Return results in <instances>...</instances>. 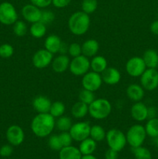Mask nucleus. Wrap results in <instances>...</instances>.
<instances>
[{
	"instance_id": "58836bf2",
	"label": "nucleus",
	"mask_w": 158,
	"mask_h": 159,
	"mask_svg": "<svg viewBox=\"0 0 158 159\" xmlns=\"http://www.w3.org/2000/svg\"><path fill=\"white\" fill-rule=\"evenodd\" d=\"M59 138H60V143L64 147H68V146L71 145L73 141V138L71 135L70 134L69 131H64L60 132V134H58Z\"/></svg>"
},
{
	"instance_id": "c85d7f7f",
	"label": "nucleus",
	"mask_w": 158,
	"mask_h": 159,
	"mask_svg": "<svg viewBox=\"0 0 158 159\" xmlns=\"http://www.w3.org/2000/svg\"><path fill=\"white\" fill-rule=\"evenodd\" d=\"M145 130L147 135L150 138H157L158 137V118L149 119L145 125Z\"/></svg>"
},
{
	"instance_id": "cd10ccee",
	"label": "nucleus",
	"mask_w": 158,
	"mask_h": 159,
	"mask_svg": "<svg viewBox=\"0 0 158 159\" xmlns=\"http://www.w3.org/2000/svg\"><path fill=\"white\" fill-rule=\"evenodd\" d=\"M105 136H106V132L102 126L97 124L91 126L89 137L94 141H95L96 142H100L105 139Z\"/></svg>"
},
{
	"instance_id": "49530a36",
	"label": "nucleus",
	"mask_w": 158,
	"mask_h": 159,
	"mask_svg": "<svg viewBox=\"0 0 158 159\" xmlns=\"http://www.w3.org/2000/svg\"><path fill=\"white\" fill-rule=\"evenodd\" d=\"M150 29L153 34L158 36V20H155L150 24Z\"/></svg>"
},
{
	"instance_id": "0eeeda50",
	"label": "nucleus",
	"mask_w": 158,
	"mask_h": 159,
	"mask_svg": "<svg viewBox=\"0 0 158 159\" xmlns=\"http://www.w3.org/2000/svg\"><path fill=\"white\" fill-rule=\"evenodd\" d=\"M91 68V63L88 57L83 54L73 57L70 62L69 70L72 75L75 76H83L89 71Z\"/></svg>"
},
{
	"instance_id": "de8ad7c7",
	"label": "nucleus",
	"mask_w": 158,
	"mask_h": 159,
	"mask_svg": "<svg viewBox=\"0 0 158 159\" xmlns=\"http://www.w3.org/2000/svg\"><path fill=\"white\" fill-rule=\"evenodd\" d=\"M68 47H69V45L67 44L65 42L62 41L61 45H60V51H59V54H66L67 53H68Z\"/></svg>"
},
{
	"instance_id": "8fccbe9b",
	"label": "nucleus",
	"mask_w": 158,
	"mask_h": 159,
	"mask_svg": "<svg viewBox=\"0 0 158 159\" xmlns=\"http://www.w3.org/2000/svg\"><path fill=\"white\" fill-rule=\"evenodd\" d=\"M156 146H157V148H158V137H157V138H156Z\"/></svg>"
},
{
	"instance_id": "4c0bfd02",
	"label": "nucleus",
	"mask_w": 158,
	"mask_h": 159,
	"mask_svg": "<svg viewBox=\"0 0 158 159\" xmlns=\"http://www.w3.org/2000/svg\"><path fill=\"white\" fill-rule=\"evenodd\" d=\"M14 54V48L9 43H3L0 46V57L9 58Z\"/></svg>"
},
{
	"instance_id": "f257e3e1",
	"label": "nucleus",
	"mask_w": 158,
	"mask_h": 159,
	"mask_svg": "<svg viewBox=\"0 0 158 159\" xmlns=\"http://www.w3.org/2000/svg\"><path fill=\"white\" fill-rule=\"evenodd\" d=\"M55 124V118L49 113H38L31 121V130L38 138H46L53 132Z\"/></svg>"
},
{
	"instance_id": "5701e85b",
	"label": "nucleus",
	"mask_w": 158,
	"mask_h": 159,
	"mask_svg": "<svg viewBox=\"0 0 158 159\" xmlns=\"http://www.w3.org/2000/svg\"><path fill=\"white\" fill-rule=\"evenodd\" d=\"M90 63H91V71L99 73V74H102L108 68V62H107L106 58L103 56H94L91 61H90Z\"/></svg>"
},
{
	"instance_id": "9d476101",
	"label": "nucleus",
	"mask_w": 158,
	"mask_h": 159,
	"mask_svg": "<svg viewBox=\"0 0 158 159\" xmlns=\"http://www.w3.org/2000/svg\"><path fill=\"white\" fill-rule=\"evenodd\" d=\"M140 84L144 89L153 91L158 87V71L156 68H147L140 76Z\"/></svg>"
},
{
	"instance_id": "2f4dec72",
	"label": "nucleus",
	"mask_w": 158,
	"mask_h": 159,
	"mask_svg": "<svg viewBox=\"0 0 158 159\" xmlns=\"http://www.w3.org/2000/svg\"><path fill=\"white\" fill-rule=\"evenodd\" d=\"M133 153L136 159H152V155L150 150L142 146L133 148Z\"/></svg>"
},
{
	"instance_id": "c03bdc74",
	"label": "nucleus",
	"mask_w": 158,
	"mask_h": 159,
	"mask_svg": "<svg viewBox=\"0 0 158 159\" xmlns=\"http://www.w3.org/2000/svg\"><path fill=\"white\" fill-rule=\"evenodd\" d=\"M118 153L119 152L113 150L112 148H108L106 151L105 154V159H117L118 158Z\"/></svg>"
},
{
	"instance_id": "393cba45",
	"label": "nucleus",
	"mask_w": 158,
	"mask_h": 159,
	"mask_svg": "<svg viewBox=\"0 0 158 159\" xmlns=\"http://www.w3.org/2000/svg\"><path fill=\"white\" fill-rule=\"evenodd\" d=\"M96 148H97V142L89 137L81 141L78 148L82 155H92L96 150Z\"/></svg>"
},
{
	"instance_id": "6e6552de",
	"label": "nucleus",
	"mask_w": 158,
	"mask_h": 159,
	"mask_svg": "<svg viewBox=\"0 0 158 159\" xmlns=\"http://www.w3.org/2000/svg\"><path fill=\"white\" fill-rule=\"evenodd\" d=\"M102 82L103 81L101 74L93 71H88L82 76L81 85L83 89L89 90L93 93L98 91L101 88Z\"/></svg>"
},
{
	"instance_id": "6ab92c4d",
	"label": "nucleus",
	"mask_w": 158,
	"mask_h": 159,
	"mask_svg": "<svg viewBox=\"0 0 158 159\" xmlns=\"http://www.w3.org/2000/svg\"><path fill=\"white\" fill-rule=\"evenodd\" d=\"M99 50V43L94 39H88L81 45V54L87 57H93L97 55Z\"/></svg>"
},
{
	"instance_id": "bb28decb",
	"label": "nucleus",
	"mask_w": 158,
	"mask_h": 159,
	"mask_svg": "<svg viewBox=\"0 0 158 159\" xmlns=\"http://www.w3.org/2000/svg\"><path fill=\"white\" fill-rule=\"evenodd\" d=\"M29 32L31 36L34 38H42L46 34V25L43 24L40 21L32 23L29 28Z\"/></svg>"
},
{
	"instance_id": "c9c22d12",
	"label": "nucleus",
	"mask_w": 158,
	"mask_h": 159,
	"mask_svg": "<svg viewBox=\"0 0 158 159\" xmlns=\"http://www.w3.org/2000/svg\"><path fill=\"white\" fill-rule=\"evenodd\" d=\"M55 20V14L52 12L51 10H48V9H44L42 10L41 17H40V21L43 23L45 25H49L54 22Z\"/></svg>"
},
{
	"instance_id": "79ce46f5",
	"label": "nucleus",
	"mask_w": 158,
	"mask_h": 159,
	"mask_svg": "<svg viewBox=\"0 0 158 159\" xmlns=\"http://www.w3.org/2000/svg\"><path fill=\"white\" fill-rule=\"evenodd\" d=\"M30 2L40 9H45L52 4V0H30Z\"/></svg>"
},
{
	"instance_id": "f704fd0d",
	"label": "nucleus",
	"mask_w": 158,
	"mask_h": 159,
	"mask_svg": "<svg viewBox=\"0 0 158 159\" xmlns=\"http://www.w3.org/2000/svg\"><path fill=\"white\" fill-rule=\"evenodd\" d=\"M27 26L22 20H17L13 24V33L16 37H24L27 33Z\"/></svg>"
},
{
	"instance_id": "4be33fe9",
	"label": "nucleus",
	"mask_w": 158,
	"mask_h": 159,
	"mask_svg": "<svg viewBox=\"0 0 158 159\" xmlns=\"http://www.w3.org/2000/svg\"><path fill=\"white\" fill-rule=\"evenodd\" d=\"M81 157L82 155L79 148L72 145L62 148L59 152L60 159H81Z\"/></svg>"
},
{
	"instance_id": "ea45409f",
	"label": "nucleus",
	"mask_w": 158,
	"mask_h": 159,
	"mask_svg": "<svg viewBox=\"0 0 158 159\" xmlns=\"http://www.w3.org/2000/svg\"><path fill=\"white\" fill-rule=\"evenodd\" d=\"M68 54L71 57H75L81 54V45L77 43H72L68 47Z\"/></svg>"
},
{
	"instance_id": "e433bc0d",
	"label": "nucleus",
	"mask_w": 158,
	"mask_h": 159,
	"mask_svg": "<svg viewBox=\"0 0 158 159\" xmlns=\"http://www.w3.org/2000/svg\"><path fill=\"white\" fill-rule=\"evenodd\" d=\"M48 145H49V147L52 150L59 151V152L63 148L61 143H60L58 134H52L49 137V139H48Z\"/></svg>"
},
{
	"instance_id": "2eb2a0df",
	"label": "nucleus",
	"mask_w": 158,
	"mask_h": 159,
	"mask_svg": "<svg viewBox=\"0 0 158 159\" xmlns=\"http://www.w3.org/2000/svg\"><path fill=\"white\" fill-rule=\"evenodd\" d=\"M132 118L137 122H142L148 118V107L142 102H136L130 109Z\"/></svg>"
},
{
	"instance_id": "a19ab883",
	"label": "nucleus",
	"mask_w": 158,
	"mask_h": 159,
	"mask_svg": "<svg viewBox=\"0 0 158 159\" xmlns=\"http://www.w3.org/2000/svg\"><path fill=\"white\" fill-rule=\"evenodd\" d=\"M13 152V148H12V145L11 144H4L0 148V156L4 157H9Z\"/></svg>"
},
{
	"instance_id": "473e14b6",
	"label": "nucleus",
	"mask_w": 158,
	"mask_h": 159,
	"mask_svg": "<svg viewBox=\"0 0 158 159\" xmlns=\"http://www.w3.org/2000/svg\"><path fill=\"white\" fill-rule=\"evenodd\" d=\"M97 8V0H83L81 2V11L88 15L95 12Z\"/></svg>"
},
{
	"instance_id": "412c9836",
	"label": "nucleus",
	"mask_w": 158,
	"mask_h": 159,
	"mask_svg": "<svg viewBox=\"0 0 158 159\" xmlns=\"http://www.w3.org/2000/svg\"><path fill=\"white\" fill-rule=\"evenodd\" d=\"M61 43V39L56 34H50L45 39L44 48L53 54H57L60 51Z\"/></svg>"
},
{
	"instance_id": "7ed1b4c3",
	"label": "nucleus",
	"mask_w": 158,
	"mask_h": 159,
	"mask_svg": "<svg viewBox=\"0 0 158 159\" xmlns=\"http://www.w3.org/2000/svg\"><path fill=\"white\" fill-rule=\"evenodd\" d=\"M112 112V105L109 101L104 98L95 99L88 105V114L94 120H104Z\"/></svg>"
},
{
	"instance_id": "aec40b11",
	"label": "nucleus",
	"mask_w": 158,
	"mask_h": 159,
	"mask_svg": "<svg viewBox=\"0 0 158 159\" xmlns=\"http://www.w3.org/2000/svg\"><path fill=\"white\" fill-rule=\"evenodd\" d=\"M126 96L133 102H140L144 97V89L141 85L130 84L126 89Z\"/></svg>"
},
{
	"instance_id": "7c9ffc66",
	"label": "nucleus",
	"mask_w": 158,
	"mask_h": 159,
	"mask_svg": "<svg viewBox=\"0 0 158 159\" xmlns=\"http://www.w3.org/2000/svg\"><path fill=\"white\" fill-rule=\"evenodd\" d=\"M65 105L64 102L60 101H56L52 102L50 109L49 113L54 118H58L60 116H63L65 113Z\"/></svg>"
},
{
	"instance_id": "a18cd8bd",
	"label": "nucleus",
	"mask_w": 158,
	"mask_h": 159,
	"mask_svg": "<svg viewBox=\"0 0 158 159\" xmlns=\"http://www.w3.org/2000/svg\"><path fill=\"white\" fill-rule=\"evenodd\" d=\"M156 115H157V110H156V109L155 108V107H148V118L149 119L156 117Z\"/></svg>"
},
{
	"instance_id": "f8f14e48",
	"label": "nucleus",
	"mask_w": 158,
	"mask_h": 159,
	"mask_svg": "<svg viewBox=\"0 0 158 159\" xmlns=\"http://www.w3.org/2000/svg\"><path fill=\"white\" fill-rule=\"evenodd\" d=\"M53 59H54V54L43 48V49L38 50L33 54L32 57V63L36 68L43 69L51 65Z\"/></svg>"
},
{
	"instance_id": "a211bd4d",
	"label": "nucleus",
	"mask_w": 158,
	"mask_h": 159,
	"mask_svg": "<svg viewBox=\"0 0 158 159\" xmlns=\"http://www.w3.org/2000/svg\"><path fill=\"white\" fill-rule=\"evenodd\" d=\"M70 60L69 57L66 54H59L54 57L51 63L52 69L56 73H63L69 68Z\"/></svg>"
},
{
	"instance_id": "72a5a7b5",
	"label": "nucleus",
	"mask_w": 158,
	"mask_h": 159,
	"mask_svg": "<svg viewBox=\"0 0 158 159\" xmlns=\"http://www.w3.org/2000/svg\"><path fill=\"white\" fill-rule=\"evenodd\" d=\"M78 99L81 102H84V103L87 104V105H89L95 99V96H94L93 92L83 89L79 93Z\"/></svg>"
},
{
	"instance_id": "a878e982",
	"label": "nucleus",
	"mask_w": 158,
	"mask_h": 159,
	"mask_svg": "<svg viewBox=\"0 0 158 159\" xmlns=\"http://www.w3.org/2000/svg\"><path fill=\"white\" fill-rule=\"evenodd\" d=\"M71 113L76 119H82L88 114V105L78 100L72 106Z\"/></svg>"
},
{
	"instance_id": "37998d69",
	"label": "nucleus",
	"mask_w": 158,
	"mask_h": 159,
	"mask_svg": "<svg viewBox=\"0 0 158 159\" xmlns=\"http://www.w3.org/2000/svg\"><path fill=\"white\" fill-rule=\"evenodd\" d=\"M71 0H52V4L54 7L58 9H63L67 7L71 3Z\"/></svg>"
},
{
	"instance_id": "423d86ee",
	"label": "nucleus",
	"mask_w": 158,
	"mask_h": 159,
	"mask_svg": "<svg viewBox=\"0 0 158 159\" xmlns=\"http://www.w3.org/2000/svg\"><path fill=\"white\" fill-rule=\"evenodd\" d=\"M18 20V13L15 6L9 2L0 4V23L6 26L13 25Z\"/></svg>"
},
{
	"instance_id": "4468645a",
	"label": "nucleus",
	"mask_w": 158,
	"mask_h": 159,
	"mask_svg": "<svg viewBox=\"0 0 158 159\" xmlns=\"http://www.w3.org/2000/svg\"><path fill=\"white\" fill-rule=\"evenodd\" d=\"M21 13L23 17L28 23H33L40 20L42 10L32 3L27 4L22 8Z\"/></svg>"
},
{
	"instance_id": "1a4fd4ad",
	"label": "nucleus",
	"mask_w": 158,
	"mask_h": 159,
	"mask_svg": "<svg viewBox=\"0 0 158 159\" xmlns=\"http://www.w3.org/2000/svg\"><path fill=\"white\" fill-rule=\"evenodd\" d=\"M147 68L143 57L137 56L129 58L125 64V71L131 77H140Z\"/></svg>"
},
{
	"instance_id": "9b49d317",
	"label": "nucleus",
	"mask_w": 158,
	"mask_h": 159,
	"mask_svg": "<svg viewBox=\"0 0 158 159\" xmlns=\"http://www.w3.org/2000/svg\"><path fill=\"white\" fill-rule=\"evenodd\" d=\"M91 125L88 122H77L73 124L69 130L70 134L73 138V141H82L89 138Z\"/></svg>"
},
{
	"instance_id": "09e8293b",
	"label": "nucleus",
	"mask_w": 158,
	"mask_h": 159,
	"mask_svg": "<svg viewBox=\"0 0 158 159\" xmlns=\"http://www.w3.org/2000/svg\"><path fill=\"white\" fill-rule=\"evenodd\" d=\"M81 159H97L94 155H82Z\"/></svg>"
},
{
	"instance_id": "39448f33",
	"label": "nucleus",
	"mask_w": 158,
	"mask_h": 159,
	"mask_svg": "<svg viewBox=\"0 0 158 159\" xmlns=\"http://www.w3.org/2000/svg\"><path fill=\"white\" fill-rule=\"evenodd\" d=\"M127 143L133 148L142 146L147 138V132L145 127L141 124H134L127 130L125 134Z\"/></svg>"
},
{
	"instance_id": "f3484780",
	"label": "nucleus",
	"mask_w": 158,
	"mask_h": 159,
	"mask_svg": "<svg viewBox=\"0 0 158 159\" xmlns=\"http://www.w3.org/2000/svg\"><path fill=\"white\" fill-rule=\"evenodd\" d=\"M51 104H52V102L50 99L47 96H42V95L36 96L32 102L34 110L38 113H49Z\"/></svg>"
},
{
	"instance_id": "b1692460",
	"label": "nucleus",
	"mask_w": 158,
	"mask_h": 159,
	"mask_svg": "<svg viewBox=\"0 0 158 159\" xmlns=\"http://www.w3.org/2000/svg\"><path fill=\"white\" fill-rule=\"evenodd\" d=\"M143 59L147 68H156L158 67V53L155 50L149 49L146 51Z\"/></svg>"
},
{
	"instance_id": "20e7f679",
	"label": "nucleus",
	"mask_w": 158,
	"mask_h": 159,
	"mask_svg": "<svg viewBox=\"0 0 158 159\" xmlns=\"http://www.w3.org/2000/svg\"><path fill=\"white\" fill-rule=\"evenodd\" d=\"M106 142L109 148L119 152L126 145L127 141L125 134L116 128L110 129L106 132Z\"/></svg>"
},
{
	"instance_id": "dca6fc26",
	"label": "nucleus",
	"mask_w": 158,
	"mask_h": 159,
	"mask_svg": "<svg viewBox=\"0 0 158 159\" xmlns=\"http://www.w3.org/2000/svg\"><path fill=\"white\" fill-rule=\"evenodd\" d=\"M101 75L103 82L109 85H116L121 80L120 71L114 67H108Z\"/></svg>"
},
{
	"instance_id": "c756f323",
	"label": "nucleus",
	"mask_w": 158,
	"mask_h": 159,
	"mask_svg": "<svg viewBox=\"0 0 158 159\" xmlns=\"http://www.w3.org/2000/svg\"><path fill=\"white\" fill-rule=\"evenodd\" d=\"M56 120L55 127H57V130H60V132L64 131H69L71 126L73 125L72 120L70 117L66 116H61L60 117L57 118Z\"/></svg>"
},
{
	"instance_id": "ddd939ff",
	"label": "nucleus",
	"mask_w": 158,
	"mask_h": 159,
	"mask_svg": "<svg viewBox=\"0 0 158 159\" xmlns=\"http://www.w3.org/2000/svg\"><path fill=\"white\" fill-rule=\"evenodd\" d=\"M6 136L9 144L12 146L20 145L25 139L24 131L23 128L18 125H11L8 127Z\"/></svg>"
},
{
	"instance_id": "f03ea898",
	"label": "nucleus",
	"mask_w": 158,
	"mask_h": 159,
	"mask_svg": "<svg viewBox=\"0 0 158 159\" xmlns=\"http://www.w3.org/2000/svg\"><path fill=\"white\" fill-rule=\"evenodd\" d=\"M91 25L89 15L83 11H77L71 14L68 20V28L71 34L81 36L86 34Z\"/></svg>"
}]
</instances>
